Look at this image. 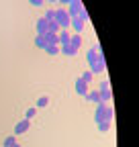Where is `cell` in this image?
I'll return each mask as SVG.
<instances>
[{"label":"cell","mask_w":139,"mask_h":147,"mask_svg":"<svg viewBox=\"0 0 139 147\" xmlns=\"http://www.w3.org/2000/svg\"><path fill=\"white\" fill-rule=\"evenodd\" d=\"M49 104V96H39L37 98V104H35V108H45Z\"/></svg>","instance_id":"2e32d148"},{"label":"cell","mask_w":139,"mask_h":147,"mask_svg":"<svg viewBox=\"0 0 139 147\" xmlns=\"http://www.w3.org/2000/svg\"><path fill=\"white\" fill-rule=\"evenodd\" d=\"M59 51H61L63 55H67V57H74V55L78 53V51H76L72 45H70V43H65V45H59Z\"/></svg>","instance_id":"30bf717a"},{"label":"cell","mask_w":139,"mask_h":147,"mask_svg":"<svg viewBox=\"0 0 139 147\" xmlns=\"http://www.w3.org/2000/svg\"><path fill=\"white\" fill-rule=\"evenodd\" d=\"M92 76H94V74H92V71H84V74H82V76H80V80H84L86 84H90V82H92Z\"/></svg>","instance_id":"ffe728a7"},{"label":"cell","mask_w":139,"mask_h":147,"mask_svg":"<svg viewBox=\"0 0 139 147\" xmlns=\"http://www.w3.org/2000/svg\"><path fill=\"white\" fill-rule=\"evenodd\" d=\"M43 18H45V21L49 23V21H53V18H55V10H45V14H43Z\"/></svg>","instance_id":"44dd1931"},{"label":"cell","mask_w":139,"mask_h":147,"mask_svg":"<svg viewBox=\"0 0 139 147\" xmlns=\"http://www.w3.org/2000/svg\"><path fill=\"white\" fill-rule=\"evenodd\" d=\"M53 21L59 25V29H67L70 27V16H67V12H65V8H57L55 10V18H53Z\"/></svg>","instance_id":"277c9868"},{"label":"cell","mask_w":139,"mask_h":147,"mask_svg":"<svg viewBox=\"0 0 139 147\" xmlns=\"http://www.w3.org/2000/svg\"><path fill=\"white\" fill-rule=\"evenodd\" d=\"M57 2H59V4H63V6H67V4H70V0H57Z\"/></svg>","instance_id":"cb8c5ba5"},{"label":"cell","mask_w":139,"mask_h":147,"mask_svg":"<svg viewBox=\"0 0 139 147\" xmlns=\"http://www.w3.org/2000/svg\"><path fill=\"white\" fill-rule=\"evenodd\" d=\"M94 121L96 123H102V121H113V108L104 102H98V108H96V115H94Z\"/></svg>","instance_id":"7a4b0ae2"},{"label":"cell","mask_w":139,"mask_h":147,"mask_svg":"<svg viewBox=\"0 0 139 147\" xmlns=\"http://www.w3.org/2000/svg\"><path fill=\"white\" fill-rule=\"evenodd\" d=\"M35 27H37V35H45V33H47V21H45L43 16H41V18H37Z\"/></svg>","instance_id":"9c48e42d"},{"label":"cell","mask_w":139,"mask_h":147,"mask_svg":"<svg viewBox=\"0 0 139 147\" xmlns=\"http://www.w3.org/2000/svg\"><path fill=\"white\" fill-rule=\"evenodd\" d=\"M86 61H88L92 74H102V71H104L107 63H104V55H102V49H100L98 43H94V45L88 49V53H86Z\"/></svg>","instance_id":"6da1fadb"},{"label":"cell","mask_w":139,"mask_h":147,"mask_svg":"<svg viewBox=\"0 0 139 147\" xmlns=\"http://www.w3.org/2000/svg\"><path fill=\"white\" fill-rule=\"evenodd\" d=\"M29 127H31V123H29L27 119L19 121V123L14 125V135H23V133H27V131H29Z\"/></svg>","instance_id":"8992f818"},{"label":"cell","mask_w":139,"mask_h":147,"mask_svg":"<svg viewBox=\"0 0 139 147\" xmlns=\"http://www.w3.org/2000/svg\"><path fill=\"white\" fill-rule=\"evenodd\" d=\"M47 55H59V45H45L43 49Z\"/></svg>","instance_id":"9a60e30c"},{"label":"cell","mask_w":139,"mask_h":147,"mask_svg":"<svg viewBox=\"0 0 139 147\" xmlns=\"http://www.w3.org/2000/svg\"><path fill=\"white\" fill-rule=\"evenodd\" d=\"M35 45H37L39 49H45V45H47V43H45V37H43V35H37V39H35Z\"/></svg>","instance_id":"ac0fdd59"},{"label":"cell","mask_w":139,"mask_h":147,"mask_svg":"<svg viewBox=\"0 0 139 147\" xmlns=\"http://www.w3.org/2000/svg\"><path fill=\"white\" fill-rule=\"evenodd\" d=\"M84 98H86V100H90V102H96V104L100 102V94H98V90H88V94H86Z\"/></svg>","instance_id":"4fadbf2b"},{"label":"cell","mask_w":139,"mask_h":147,"mask_svg":"<svg viewBox=\"0 0 139 147\" xmlns=\"http://www.w3.org/2000/svg\"><path fill=\"white\" fill-rule=\"evenodd\" d=\"M29 4L35 6V8H39V6H43V0H29Z\"/></svg>","instance_id":"603a6c76"},{"label":"cell","mask_w":139,"mask_h":147,"mask_svg":"<svg viewBox=\"0 0 139 147\" xmlns=\"http://www.w3.org/2000/svg\"><path fill=\"white\" fill-rule=\"evenodd\" d=\"M35 115H37V108H35V106H31V108H27V113H25V119H27V121H31Z\"/></svg>","instance_id":"d6986e66"},{"label":"cell","mask_w":139,"mask_h":147,"mask_svg":"<svg viewBox=\"0 0 139 147\" xmlns=\"http://www.w3.org/2000/svg\"><path fill=\"white\" fill-rule=\"evenodd\" d=\"M45 2H57V0H45Z\"/></svg>","instance_id":"d4e9b609"},{"label":"cell","mask_w":139,"mask_h":147,"mask_svg":"<svg viewBox=\"0 0 139 147\" xmlns=\"http://www.w3.org/2000/svg\"><path fill=\"white\" fill-rule=\"evenodd\" d=\"M70 27L74 29V33H76V35H80V33H82V29H84L86 25H84V23L80 21V18L76 16V18H70Z\"/></svg>","instance_id":"ba28073f"},{"label":"cell","mask_w":139,"mask_h":147,"mask_svg":"<svg viewBox=\"0 0 139 147\" xmlns=\"http://www.w3.org/2000/svg\"><path fill=\"white\" fill-rule=\"evenodd\" d=\"M12 147H21V145H19V143H14V145H12Z\"/></svg>","instance_id":"484cf974"},{"label":"cell","mask_w":139,"mask_h":147,"mask_svg":"<svg viewBox=\"0 0 139 147\" xmlns=\"http://www.w3.org/2000/svg\"><path fill=\"white\" fill-rule=\"evenodd\" d=\"M111 129V121H102V123H98V131L100 133H107Z\"/></svg>","instance_id":"e0dca14e"},{"label":"cell","mask_w":139,"mask_h":147,"mask_svg":"<svg viewBox=\"0 0 139 147\" xmlns=\"http://www.w3.org/2000/svg\"><path fill=\"white\" fill-rule=\"evenodd\" d=\"M82 10H84L82 0H70V4H67V8H65V12H67V16H70V18H76Z\"/></svg>","instance_id":"3957f363"},{"label":"cell","mask_w":139,"mask_h":147,"mask_svg":"<svg viewBox=\"0 0 139 147\" xmlns=\"http://www.w3.org/2000/svg\"><path fill=\"white\" fill-rule=\"evenodd\" d=\"M98 94H100V102H104V104H109V100H111V84H109L107 80H102V82H100V88H98Z\"/></svg>","instance_id":"5b68a950"},{"label":"cell","mask_w":139,"mask_h":147,"mask_svg":"<svg viewBox=\"0 0 139 147\" xmlns=\"http://www.w3.org/2000/svg\"><path fill=\"white\" fill-rule=\"evenodd\" d=\"M76 92L80 96H86L88 94V84H86L84 80H80V78H76Z\"/></svg>","instance_id":"52a82bcc"},{"label":"cell","mask_w":139,"mask_h":147,"mask_svg":"<svg viewBox=\"0 0 139 147\" xmlns=\"http://www.w3.org/2000/svg\"><path fill=\"white\" fill-rule=\"evenodd\" d=\"M43 37H45V43H47V45H59V43H57V33H49V31H47Z\"/></svg>","instance_id":"8fae6325"},{"label":"cell","mask_w":139,"mask_h":147,"mask_svg":"<svg viewBox=\"0 0 139 147\" xmlns=\"http://www.w3.org/2000/svg\"><path fill=\"white\" fill-rule=\"evenodd\" d=\"M70 45H72V47L78 51V49H80V45H82V37H80V35H76V33H74V35H70Z\"/></svg>","instance_id":"7c38bea8"},{"label":"cell","mask_w":139,"mask_h":147,"mask_svg":"<svg viewBox=\"0 0 139 147\" xmlns=\"http://www.w3.org/2000/svg\"><path fill=\"white\" fill-rule=\"evenodd\" d=\"M14 143H16V137H14V135H12V137H6V139H4V147H12Z\"/></svg>","instance_id":"7402d4cb"},{"label":"cell","mask_w":139,"mask_h":147,"mask_svg":"<svg viewBox=\"0 0 139 147\" xmlns=\"http://www.w3.org/2000/svg\"><path fill=\"white\" fill-rule=\"evenodd\" d=\"M57 43H59V45L70 43V33H67V31H63V29H61V31L57 33Z\"/></svg>","instance_id":"5bb4252c"}]
</instances>
